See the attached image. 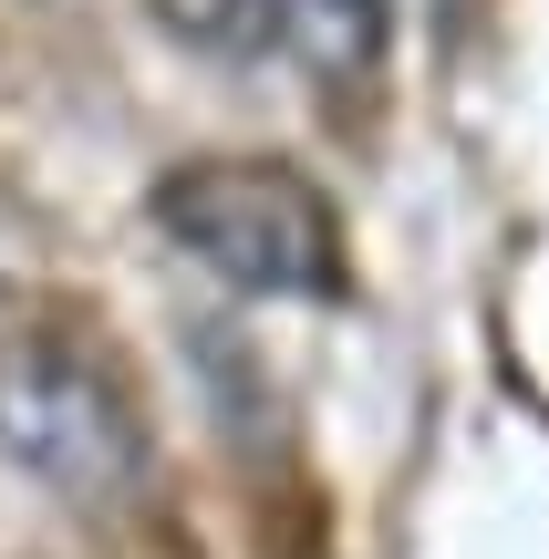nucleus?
Segmentation results:
<instances>
[{
  "mask_svg": "<svg viewBox=\"0 0 549 559\" xmlns=\"http://www.w3.org/2000/svg\"><path fill=\"white\" fill-rule=\"evenodd\" d=\"M145 218L177 260H198L218 290L249 300H343L353 280L343 207L290 156H187L156 177Z\"/></svg>",
  "mask_w": 549,
  "mask_h": 559,
  "instance_id": "1",
  "label": "nucleus"
},
{
  "mask_svg": "<svg viewBox=\"0 0 549 559\" xmlns=\"http://www.w3.org/2000/svg\"><path fill=\"white\" fill-rule=\"evenodd\" d=\"M145 456H156L145 415L94 342L52 332V321L0 332V466L11 477H32L52 508L104 519L145 487Z\"/></svg>",
  "mask_w": 549,
  "mask_h": 559,
  "instance_id": "2",
  "label": "nucleus"
},
{
  "mask_svg": "<svg viewBox=\"0 0 549 559\" xmlns=\"http://www.w3.org/2000/svg\"><path fill=\"white\" fill-rule=\"evenodd\" d=\"M384 41H394V0H290V73L332 83V94L384 73Z\"/></svg>",
  "mask_w": 549,
  "mask_h": 559,
  "instance_id": "3",
  "label": "nucleus"
},
{
  "mask_svg": "<svg viewBox=\"0 0 549 559\" xmlns=\"http://www.w3.org/2000/svg\"><path fill=\"white\" fill-rule=\"evenodd\" d=\"M156 32L198 62H290V0H145Z\"/></svg>",
  "mask_w": 549,
  "mask_h": 559,
  "instance_id": "4",
  "label": "nucleus"
}]
</instances>
